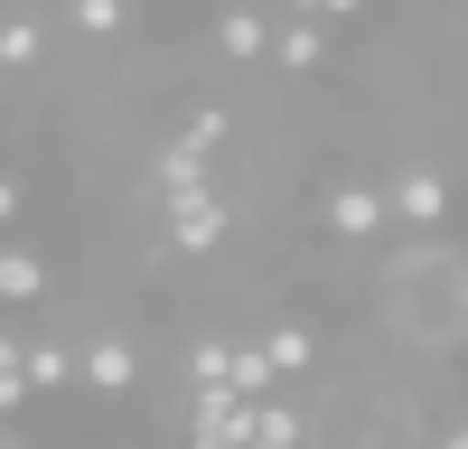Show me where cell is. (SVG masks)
<instances>
[{
  "instance_id": "8fae6325",
  "label": "cell",
  "mask_w": 468,
  "mask_h": 449,
  "mask_svg": "<svg viewBox=\"0 0 468 449\" xmlns=\"http://www.w3.org/2000/svg\"><path fill=\"white\" fill-rule=\"evenodd\" d=\"M75 384V347L66 337H28V393H66Z\"/></svg>"
},
{
  "instance_id": "7c38bea8",
  "label": "cell",
  "mask_w": 468,
  "mask_h": 449,
  "mask_svg": "<svg viewBox=\"0 0 468 449\" xmlns=\"http://www.w3.org/2000/svg\"><path fill=\"white\" fill-rule=\"evenodd\" d=\"M262 356H271V365H282V384H291V374H309V365H319V337H309L300 318H282V328H271V337H262Z\"/></svg>"
},
{
  "instance_id": "5bb4252c",
  "label": "cell",
  "mask_w": 468,
  "mask_h": 449,
  "mask_svg": "<svg viewBox=\"0 0 468 449\" xmlns=\"http://www.w3.org/2000/svg\"><path fill=\"white\" fill-rule=\"evenodd\" d=\"M271 384H282V365L262 356V337H234V393H244V402H262Z\"/></svg>"
},
{
  "instance_id": "4fadbf2b",
  "label": "cell",
  "mask_w": 468,
  "mask_h": 449,
  "mask_svg": "<svg viewBox=\"0 0 468 449\" xmlns=\"http://www.w3.org/2000/svg\"><path fill=\"white\" fill-rule=\"evenodd\" d=\"M37 57H48V28H37L28 10H10V19H0V66H10V75H28Z\"/></svg>"
},
{
  "instance_id": "2e32d148",
  "label": "cell",
  "mask_w": 468,
  "mask_h": 449,
  "mask_svg": "<svg viewBox=\"0 0 468 449\" xmlns=\"http://www.w3.org/2000/svg\"><path fill=\"white\" fill-rule=\"evenodd\" d=\"M66 19L85 28V37H122L132 28V0H66Z\"/></svg>"
},
{
  "instance_id": "8992f818",
  "label": "cell",
  "mask_w": 468,
  "mask_h": 449,
  "mask_svg": "<svg viewBox=\"0 0 468 449\" xmlns=\"http://www.w3.org/2000/svg\"><path fill=\"white\" fill-rule=\"evenodd\" d=\"M150 187H160V206H178V197H207V150H187V141H160V160H150Z\"/></svg>"
},
{
  "instance_id": "44dd1931",
  "label": "cell",
  "mask_w": 468,
  "mask_h": 449,
  "mask_svg": "<svg viewBox=\"0 0 468 449\" xmlns=\"http://www.w3.org/2000/svg\"><path fill=\"white\" fill-rule=\"evenodd\" d=\"M0 449H28V440H19V431H0Z\"/></svg>"
},
{
  "instance_id": "9a60e30c",
  "label": "cell",
  "mask_w": 468,
  "mask_h": 449,
  "mask_svg": "<svg viewBox=\"0 0 468 449\" xmlns=\"http://www.w3.org/2000/svg\"><path fill=\"white\" fill-rule=\"evenodd\" d=\"M19 402H28V347H19L10 328H0V422H10Z\"/></svg>"
},
{
  "instance_id": "3957f363",
  "label": "cell",
  "mask_w": 468,
  "mask_h": 449,
  "mask_svg": "<svg viewBox=\"0 0 468 449\" xmlns=\"http://www.w3.org/2000/svg\"><path fill=\"white\" fill-rule=\"evenodd\" d=\"M319 224H328L337 244H375L384 224H394V206H384V187H356V178H346V187L319 197Z\"/></svg>"
},
{
  "instance_id": "277c9868",
  "label": "cell",
  "mask_w": 468,
  "mask_h": 449,
  "mask_svg": "<svg viewBox=\"0 0 468 449\" xmlns=\"http://www.w3.org/2000/svg\"><path fill=\"white\" fill-rule=\"evenodd\" d=\"M75 384H85V393H132L141 384V347H132V337H85V347H75Z\"/></svg>"
},
{
  "instance_id": "d6986e66",
  "label": "cell",
  "mask_w": 468,
  "mask_h": 449,
  "mask_svg": "<svg viewBox=\"0 0 468 449\" xmlns=\"http://www.w3.org/2000/svg\"><path fill=\"white\" fill-rule=\"evenodd\" d=\"M187 449H253V402L234 412V422H207V431H187Z\"/></svg>"
},
{
  "instance_id": "9c48e42d",
  "label": "cell",
  "mask_w": 468,
  "mask_h": 449,
  "mask_svg": "<svg viewBox=\"0 0 468 449\" xmlns=\"http://www.w3.org/2000/svg\"><path fill=\"white\" fill-rule=\"evenodd\" d=\"M253 449H309V412L282 402V393H262L253 402Z\"/></svg>"
},
{
  "instance_id": "52a82bcc",
  "label": "cell",
  "mask_w": 468,
  "mask_h": 449,
  "mask_svg": "<svg viewBox=\"0 0 468 449\" xmlns=\"http://www.w3.org/2000/svg\"><path fill=\"white\" fill-rule=\"evenodd\" d=\"M271 66L319 75V66H328V28H319V19H282V28H271Z\"/></svg>"
},
{
  "instance_id": "ffe728a7",
  "label": "cell",
  "mask_w": 468,
  "mask_h": 449,
  "mask_svg": "<svg viewBox=\"0 0 468 449\" xmlns=\"http://www.w3.org/2000/svg\"><path fill=\"white\" fill-rule=\"evenodd\" d=\"M19 206H28V187H19V178H10V169H0V224H10V215H19Z\"/></svg>"
},
{
  "instance_id": "30bf717a",
  "label": "cell",
  "mask_w": 468,
  "mask_h": 449,
  "mask_svg": "<svg viewBox=\"0 0 468 449\" xmlns=\"http://www.w3.org/2000/svg\"><path fill=\"white\" fill-rule=\"evenodd\" d=\"M28 299H48V262L28 244H0V309H28Z\"/></svg>"
},
{
  "instance_id": "6da1fadb",
  "label": "cell",
  "mask_w": 468,
  "mask_h": 449,
  "mask_svg": "<svg viewBox=\"0 0 468 449\" xmlns=\"http://www.w3.org/2000/svg\"><path fill=\"white\" fill-rule=\"evenodd\" d=\"M384 309H394V328L412 337V347H450V337H468V262L459 253H403L394 272H384Z\"/></svg>"
},
{
  "instance_id": "ba28073f",
  "label": "cell",
  "mask_w": 468,
  "mask_h": 449,
  "mask_svg": "<svg viewBox=\"0 0 468 449\" xmlns=\"http://www.w3.org/2000/svg\"><path fill=\"white\" fill-rule=\"evenodd\" d=\"M216 47H225L234 66L271 57V19H262V10H244V0H234V10H216Z\"/></svg>"
},
{
  "instance_id": "ac0fdd59",
  "label": "cell",
  "mask_w": 468,
  "mask_h": 449,
  "mask_svg": "<svg viewBox=\"0 0 468 449\" xmlns=\"http://www.w3.org/2000/svg\"><path fill=\"white\" fill-rule=\"evenodd\" d=\"M225 131H234V112H225V103H197V112L178 122V141H187V150H207V160L225 150Z\"/></svg>"
},
{
  "instance_id": "e0dca14e",
  "label": "cell",
  "mask_w": 468,
  "mask_h": 449,
  "mask_svg": "<svg viewBox=\"0 0 468 449\" xmlns=\"http://www.w3.org/2000/svg\"><path fill=\"white\" fill-rule=\"evenodd\" d=\"M187 384H234V337H197L187 347Z\"/></svg>"
},
{
  "instance_id": "7a4b0ae2",
  "label": "cell",
  "mask_w": 468,
  "mask_h": 449,
  "mask_svg": "<svg viewBox=\"0 0 468 449\" xmlns=\"http://www.w3.org/2000/svg\"><path fill=\"white\" fill-rule=\"evenodd\" d=\"M225 235H234V197H225V187H207V197H178V206H160V244H169V253H187V262H207Z\"/></svg>"
},
{
  "instance_id": "5b68a950",
  "label": "cell",
  "mask_w": 468,
  "mask_h": 449,
  "mask_svg": "<svg viewBox=\"0 0 468 449\" xmlns=\"http://www.w3.org/2000/svg\"><path fill=\"white\" fill-rule=\"evenodd\" d=\"M384 206H394V224H412V235H431V224L450 215V178L441 169H394V187H384Z\"/></svg>"
}]
</instances>
